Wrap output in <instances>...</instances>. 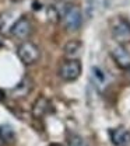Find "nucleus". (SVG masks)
I'll list each match as a JSON object with an SVG mask.
<instances>
[{
  "label": "nucleus",
  "mask_w": 130,
  "mask_h": 146,
  "mask_svg": "<svg viewBox=\"0 0 130 146\" xmlns=\"http://www.w3.org/2000/svg\"><path fill=\"white\" fill-rule=\"evenodd\" d=\"M49 146H62V145H59V143H52V145H49Z\"/></svg>",
  "instance_id": "15"
},
{
  "label": "nucleus",
  "mask_w": 130,
  "mask_h": 146,
  "mask_svg": "<svg viewBox=\"0 0 130 146\" xmlns=\"http://www.w3.org/2000/svg\"><path fill=\"white\" fill-rule=\"evenodd\" d=\"M0 138H1L4 142H10V141H13V138H14V132H13L11 127H9V125H3V127H0Z\"/></svg>",
  "instance_id": "10"
},
{
  "label": "nucleus",
  "mask_w": 130,
  "mask_h": 146,
  "mask_svg": "<svg viewBox=\"0 0 130 146\" xmlns=\"http://www.w3.org/2000/svg\"><path fill=\"white\" fill-rule=\"evenodd\" d=\"M17 55L24 65H34L41 58V49L31 41H22L17 48Z\"/></svg>",
  "instance_id": "1"
},
{
  "label": "nucleus",
  "mask_w": 130,
  "mask_h": 146,
  "mask_svg": "<svg viewBox=\"0 0 130 146\" xmlns=\"http://www.w3.org/2000/svg\"><path fill=\"white\" fill-rule=\"evenodd\" d=\"M48 17H49L51 21H53V23H56V21L59 20V13H57V10H56L53 6L48 7Z\"/></svg>",
  "instance_id": "11"
},
{
  "label": "nucleus",
  "mask_w": 130,
  "mask_h": 146,
  "mask_svg": "<svg viewBox=\"0 0 130 146\" xmlns=\"http://www.w3.org/2000/svg\"><path fill=\"white\" fill-rule=\"evenodd\" d=\"M69 143H70V146H85L84 141H83L80 136H73V138L69 141Z\"/></svg>",
  "instance_id": "12"
},
{
  "label": "nucleus",
  "mask_w": 130,
  "mask_h": 146,
  "mask_svg": "<svg viewBox=\"0 0 130 146\" xmlns=\"http://www.w3.org/2000/svg\"><path fill=\"white\" fill-rule=\"evenodd\" d=\"M51 110H52L51 101H49L46 97L41 96V97H38L37 100H35V103H34V106H32V115H34L35 118H42V117L46 115Z\"/></svg>",
  "instance_id": "7"
},
{
  "label": "nucleus",
  "mask_w": 130,
  "mask_h": 146,
  "mask_svg": "<svg viewBox=\"0 0 130 146\" xmlns=\"http://www.w3.org/2000/svg\"><path fill=\"white\" fill-rule=\"evenodd\" d=\"M63 23H64V27L69 31L80 30V27L83 24V13H81L80 7L74 6V4L66 6L64 13H63Z\"/></svg>",
  "instance_id": "2"
},
{
  "label": "nucleus",
  "mask_w": 130,
  "mask_h": 146,
  "mask_svg": "<svg viewBox=\"0 0 130 146\" xmlns=\"http://www.w3.org/2000/svg\"><path fill=\"white\" fill-rule=\"evenodd\" d=\"M81 63L78 59H67L62 63L59 69V76L64 82H74L81 76Z\"/></svg>",
  "instance_id": "3"
},
{
  "label": "nucleus",
  "mask_w": 130,
  "mask_h": 146,
  "mask_svg": "<svg viewBox=\"0 0 130 146\" xmlns=\"http://www.w3.org/2000/svg\"><path fill=\"white\" fill-rule=\"evenodd\" d=\"M112 58L115 60V63L122 68V69H126L130 66V52L123 46V45H118L116 48H113L112 51Z\"/></svg>",
  "instance_id": "5"
},
{
  "label": "nucleus",
  "mask_w": 130,
  "mask_h": 146,
  "mask_svg": "<svg viewBox=\"0 0 130 146\" xmlns=\"http://www.w3.org/2000/svg\"><path fill=\"white\" fill-rule=\"evenodd\" d=\"M3 97H4V94H3V91H0V100H3Z\"/></svg>",
  "instance_id": "14"
},
{
  "label": "nucleus",
  "mask_w": 130,
  "mask_h": 146,
  "mask_svg": "<svg viewBox=\"0 0 130 146\" xmlns=\"http://www.w3.org/2000/svg\"><path fill=\"white\" fill-rule=\"evenodd\" d=\"M126 74H127V77L130 79V66L129 68H126Z\"/></svg>",
  "instance_id": "13"
},
{
  "label": "nucleus",
  "mask_w": 130,
  "mask_h": 146,
  "mask_svg": "<svg viewBox=\"0 0 130 146\" xmlns=\"http://www.w3.org/2000/svg\"><path fill=\"white\" fill-rule=\"evenodd\" d=\"M31 33H32V24L27 16H21L10 28V34L14 38L22 39V41H25L31 35Z\"/></svg>",
  "instance_id": "4"
},
{
  "label": "nucleus",
  "mask_w": 130,
  "mask_h": 146,
  "mask_svg": "<svg viewBox=\"0 0 130 146\" xmlns=\"http://www.w3.org/2000/svg\"><path fill=\"white\" fill-rule=\"evenodd\" d=\"M81 42L80 41H70L64 46V55L70 59H77L78 55L81 54Z\"/></svg>",
  "instance_id": "9"
},
{
  "label": "nucleus",
  "mask_w": 130,
  "mask_h": 146,
  "mask_svg": "<svg viewBox=\"0 0 130 146\" xmlns=\"http://www.w3.org/2000/svg\"><path fill=\"white\" fill-rule=\"evenodd\" d=\"M111 141L115 146H130V132L125 128H115L109 131Z\"/></svg>",
  "instance_id": "6"
},
{
  "label": "nucleus",
  "mask_w": 130,
  "mask_h": 146,
  "mask_svg": "<svg viewBox=\"0 0 130 146\" xmlns=\"http://www.w3.org/2000/svg\"><path fill=\"white\" fill-rule=\"evenodd\" d=\"M130 35V24H127L125 20H120L115 27H113V38L118 42L126 41Z\"/></svg>",
  "instance_id": "8"
}]
</instances>
